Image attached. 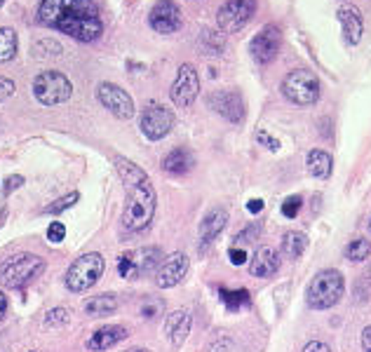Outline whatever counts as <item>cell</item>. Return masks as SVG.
<instances>
[{"instance_id":"d6a6232c","label":"cell","mask_w":371,"mask_h":352,"mask_svg":"<svg viewBox=\"0 0 371 352\" xmlns=\"http://www.w3.org/2000/svg\"><path fill=\"white\" fill-rule=\"evenodd\" d=\"M63 237H66V226H63L61 221L50 223V228H47V239H50L52 244H59V242H63Z\"/></svg>"},{"instance_id":"603a6c76","label":"cell","mask_w":371,"mask_h":352,"mask_svg":"<svg viewBox=\"0 0 371 352\" xmlns=\"http://www.w3.org/2000/svg\"><path fill=\"white\" fill-rule=\"evenodd\" d=\"M305 165H308V172L315 176V179H329L334 170V157L327 153V150H310L308 157H305Z\"/></svg>"},{"instance_id":"5b68a950","label":"cell","mask_w":371,"mask_h":352,"mask_svg":"<svg viewBox=\"0 0 371 352\" xmlns=\"http://www.w3.org/2000/svg\"><path fill=\"white\" fill-rule=\"evenodd\" d=\"M103 270H106V261H103L101 254L90 252V254H83L80 259H76L71 263V268L66 270V289L73 291V294H83L87 289L99 282L103 277Z\"/></svg>"},{"instance_id":"2e32d148","label":"cell","mask_w":371,"mask_h":352,"mask_svg":"<svg viewBox=\"0 0 371 352\" xmlns=\"http://www.w3.org/2000/svg\"><path fill=\"white\" fill-rule=\"evenodd\" d=\"M186 273H188V256L176 252L172 256H167L163 266L158 268L156 284L160 289H172V286H176L186 277Z\"/></svg>"},{"instance_id":"ab89813d","label":"cell","mask_w":371,"mask_h":352,"mask_svg":"<svg viewBox=\"0 0 371 352\" xmlns=\"http://www.w3.org/2000/svg\"><path fill=\"white\" fill-rule=\"evenodd\" d=\"M261 209H263V200L256 197V200H249V202H247V212L249 214H261Z\"/></svg>"},{"instance_id":"1f68e13d","label":"cell","mask_w":371,"mask_h":352,"mask_svg":"<svg viewBox=\"0 0 371 352\" xmlns=\"http://www.w3.org/2000/svg\"><path fill=\"white\" fill-rule=\"evenodd\" d=\"M68 319H71V315H68L66 308H54L45 315V324L47 326H63V324H68Z\"/></svg>"},{"instance_id":"8992f818","label":"cell","mask_w":371,"mask_h":352,"mask_svg":"<svg viewBox=\"0 0 371 352\" xmlns=\"http://www.w3.org/2000/svg\"><path fill=\"white\" fill-rule=\"evenodd\" d=\"M320 92H322L320 80L308 68L292 71V73H287L285 80H282V94L294 106H303V108L312 106V103H317Z\"/></svg>"},{"instance_id":"30bf717a","label":"cell","mask_w":371,"mask_h":352,"mask_svg":"<svg viewBox=\"0 0 371 352\" xmlns=\"http://www.w3.org/2000/svg\"><path fill=\"white\" fill-rule=\"evenodd\" d=\"M200 92V78L198 71L190 66V63H181L179 71H176V78L172 83V90H169V97L176 108H190L193 101L198 99Z\"/></svg>"},{"instance_id":"7bdbcfd3","label":"cell","mask_w":371,"mask_h":352,"mask_svg":"<svg viewBox=\"0 0 371 352\" xmlns=\"http://www.w3.org/2000/svg\"><path fill=\"white\" fill-rule=\"evenodd\" d=\"M5 313H7V299H5V294L0 291V322H3Z\"/></svg>"},{"instance_id":"5bb4252c","label":"cell","mask_w":371,"mask_h":352,"mask_svg":"<svg viewBox=\"0 0 371 352\" xmlns=\"http://www.w3.org/2000/svg\"><path fill=\"white\" fill-rule=\"evenodd\" d=\"M148 24L158 33H176L181 29V10L174 0H158L148 12Z\"/></svg>"},{"instance_id":"52a82bcc","label":"cell","mask_w":371,"mask_h":352,"mask_svg":"<svg viewBox=\"0 0 371 352\" xmlns=\"http://www.w3.org/2000/svg\"><path fill=\"white\" fill-rule=\"evenodd\" d=\"M71 94H73V85L59 71H43L34 78V97L43 106H59L71 99Z\"/></svg>"},{"instance_id":"ee69618b","label":"cell","mask_w":371,"mask_h":352,"mask_svg":"<svg viewBox=\"0 0 371 352\" xmlns=\"http://www.w3.org/2000/svg\"><path fill=\"white\" fill-rule=\"evenodd\" d=\"M125 352H151V350H146V348H132V350H125Z\"/></svg>"},{"instance_id":"f6af8a7d","label":"cell","mask_w":371,"mask_h":352,"mask_svg":"<svg viewBox=\"0 0 371 352\" xmlns=\"http://www.w3.org/2000/svg\"><path fill=\"white\" fill-rule=\"evenodd\" d=\"M3 3H5V0H0V5H3Z\"/></svg>"},{"instance_id":"e575fe53","label":"cell","mask_w":371,"mask_h":352,"mask_svg":"<svg viewBox=\"0 0 371 352\" xmlns=\"http://www.w3.org/2000/svg\"><path fill=\"white\" fill-rule=\"evenodd\" d=\"M14 90H17V85H14L10 78L0 76V103H3L5 99H10L12 94H14Z\"/></svg>"},{"instance_id":"44dd1931","label":"cell","mask_w":371,"mask_h":352,"mask_svg":"<svg viewBox=\"0 0 371 352\" xmlns=\"http://www.w3.org/2000/svg\"><path fill=\"white\" fill-rule=\"evenodd\" d=\"M338 21H341L343 26L345 40H348L350 45H357L362 40V33H365V21H362V14L357 7L343 5L341 10H338Z\"/></svg>"},{"instance_id":"d4e9b609","label":"cell","mask_w":371,"mask_h":352,"mask_svg":"<svg viewBox=\"0 0 371 352\" xmlns=\"http://www.w3.org/2000/svg\"><path fill=\"white\" fill-rule=\"evenodd\" d=\"M305 247H308V237H305L301 230H292V233L282 237V254H285V259H292V261L301 259Z\"/></svg>"},{"instance_id":"836d02e7","label":"cell","mask_w":371,"mask_h":352,"mask_svg":"<svg viewBox=\"0 0 371 352\" xmlns=\"http://www.w3.org/2000/svg\"><path fill=\"white\" fill-rule=\"evenodd\" d=\"M256 141H259L261 146H265L268 150H278V148H280V141H278L275 137H270V134L265 132V130H259V132H256Z\"/></svg>"},{"instance_id":"ffe728a7","label":"cell","mask_w":371,"mask_h":352,"mask_svg":"<svg viewBox=\"0 0 371 352\" xmlns=\"http://www.w3.org/2000/svg\"><path fill=\"white\" fill-rule=\"evenodd\" d=\"M127 329L125 326H101L99 331H94L90 338H87V350L92 352H103V350H111L113 346H118L120 341L127 338Z\"/></svg>"},{"instance_id":"d6986e66","label":"cell","mask_w":371,"mask_h":352,"mask_svg":"<svg viewBox=\"0 0 371 352\" xmlns=\"http://www.w3.org/2000/svg\"><path fill=\"white\" fill-rule=\"evenodd\" d=\"M280 270V254L275 249H270V247H261V249H256L252 263H249V273L252 277H273Z\"/></svg>"},{"instance_id":"e0dca14e","label":"cell","mask_w":371,"mask_h":352,"mask_svg":"<svg viewBox=\"0 0 371 352\" xmlns=\"http://www.w3.org/2000/svg\"><path fill=\"white\" fill-rule=\"evenodd\" d=\"M225 223H228V212H225L223 207H214V209L205 216L203 223H200V244H198L200 254H205L209 247L214 244V239L221 235Z\"/></svg>"},{"instance_id":"74e56055","label":"cell","mask_w":371,"mask_h":352,"mask_svg":"<svg viewBox=\"0 0 371 352\" xmlns=\"http://www.w3.org/2000/svg\"><path fill=\"white\" fill-rule=\"evenodd\" d=\"M303 352H332V348H329L327 343H322V341H310L308 346L303 348Z\"/></svg>"},{"instance_id":"7402d4cb","label":"cell","mask_w":371,"mask_h":352,"mask_svg":"<svg viewBox=\"0 0 371 352\" xmlns=\"http://www.w3.org/2000/svg\"><path fill=\"white\" fill-rule=\"evenodd\" d=\"M193 165H195V157H193L188 148H174L172 153H167L163 160V170L172 176H181L186 172H190Z\"/></svg>"},{"instance_id":"b9f144b4","label":"cell","mask_w":371,"mask_h":352,"mask_svg":"<svg viewBox=\"0 0 371 352\" xmlns=\"http://www.w3.org/2000/svg\"><path fill=\"white\" fill-rule=\"evenodd\" d=\"M230 350V341L228 338H221V343H214L212 352H228Z\"/></svg>"},{"instance_id":"f546056e","label":"cell","mask_w":371,"mask_h":352,"mask_svg":"<svg viewBox=\"0 0 371 352\" xmlns=\"http://www.w3.org/2000/svg\"><path fill=\"white\" fill-rule=\"evenodd\" d=\"M78 197H80L78 193H68V195H63L59 200H54L50 207H45V214H61V212H66V209H71V207L78 202Z\"/></svg>"},{"instance_id":"ba28073f","label":"cell","mask_w":371,"mask_h":352,"mask_svg":"<svg viewBox=\"0 0 371 352\" xmlns=\"http://www.w3.org/2000/svg\"><path fill=\"white\" fill-rule=\"evenodd\" d=\"M163 266V249L160 247H141L130 254H123L118 261V273L125 279H136L151 275L153 270Z\"/></svg>"},{"instance_id":"bcb514c9","label":"cell","mask_w":371,"mask_h":352,"mask_svg":"<svg viewBox=\"0 0 371 352\" xmlns=\"http://www.w3.org/2000/svg\"><path fill=\"white\" fill-rule=\"evenodd\" d=\"M31 352H36V350H31Z\"/></svg>"},{"instance_id":"7a4b0ae2","label":"cell","mask_w":371,"mask_h":352,"mask_svg":"<svg viewBox=\"0 0 371 352\" xmlns=\"http://www.w3.org/2000/svg\"><path fill=\"white\" fill-rule=\"evenodd\" d=\"M116 170L127 195L123 209V226L127 230H132V233H141V230H146L151 226L153 216H156V207H158L156 188H153L148 174L139 165H134L132 160L116 155Z\"/></svg>"},{"instance_id":"9c48e42d","label":"cell","mask_w":371,"mask_h":352,"mask_svg":"<svg viewBox=\"0 0 371 352\" xmlns=\"http://www.w3.org/2000/svg\"><path fill=\"white\" fill-rule=\"evenodd\" d=\"M174 123H176L174 110L169 106H165V103L153 101V103H148L146 108H143L139 127H141V132H143V137L146 139L160 141L174 130Z\"/></svg>"},{"instance_id":"4fadbf2b","label":"cell","mask_w":371,"mask_h":352,"mask_svg":"<svg viewBox=\"0 0 371 352\" xmlns=\"http://www.w3.org/2000/svg\"><path fill=\"white\" fill-rule=\"evenodd\" d=\"M280 47H282V31H280V26H278V24H265L259 33L254 36L252 45H249V50H252L254 61L270 63L273 59L278 57Z\"/></svg>"},{"instance_id":"7c38bea8","label":"cell","mask_w":371,"mask_h":352,"mask_svg":"<svg viewBox=\"0 0 371 352\" xmlns=\"http://www.w3.org/2000/svg\"><path fill=\"white\" fill-rule=\"evenodd\" d=\"M96 99H99V103L108 110V113H113L120 120L134 118V101L123 87H118L113 83H101L96 87Z\"/></svg>"},{"instance_id":"60d3db41","label":"cell","mask_w":371,"mask_h":352,"mask_svg":"<svg viewBox=\"0 0 371 352\" xmlns=\"http://www.w3.org/2000/svg\"><path fill=\"white\" fill-rule=\"evenodd\" d=\"M362 352H371V326L362 331Z\"/></svg>"},{"instance_id":"d590c367","label":"cell","mask_w":371,"mask_h":352,"mask_svg":"<svg viewBox=\"0 0 371 352\" xmlns=\"http://www.w3.org/2000/svg\"><path fill=\"white\" fill-rule=\"evenodd\" d=\"M256 235H259V228H256V226H249V228H245V230H242V233L235 237V242H238V244H247V242H252V239H254Z\"/></svg>"},{"instance_id":"6da1fadb","label":"cell","mask_w":371,"mask_h":352,"mask_svg":"<svg viewBox=\"0 0 371 352\" xmlns=\"http://www.w3.org/2000/svg\"><path fill=\"white\" fill-rule=\"evenodd\" d=\"M38 21L80 43H94L103 31L94 0H40Z\"/></svg>"},{"instance_id":"277c9868","label":"cell","mask_w":371,"mask_h":352,"mask_svg":"<svg viewBox=\"0 0 371 352\" xmlns=\"http://www.w3.org/2000/svg\"><path fill=\"white\" fill-rule=\"evenodd\" d=\"M43 273H45V259L24 252V254L10 256V259L3 263V268H0V282H3L7 289H24V286L31 284Z\"/></svg>"},{"instance_id":"ac0fdd59","label":"cell","mask_w":371,"mask_h":352,"mask_svg":"<svg viewBox=\"0 0 371 352\" xmlns=\"http://www.w3.org/2000/svg\"><path fill=\"white\" fill-rule=\"evenodd\" d=\"M190 326H193V317H190L188 310H176V313L167 315L165 333H167L169 343H172L174 348H181L186 343V338H188Z\"/></svg>"},{"instance_id":"8d00e7d4","label":"cell","mask_w":371,"mask_h":352,"mask_svg":"<svg viewBox=\"0 0 371 352\" xmlns=\"http://www.w3.org/2000/svg\"><path fill=\"white\" fill-rule=\"evenodd\" d=\"M228 256H230V263H233V266H242V263H247V259H249L247 252L242 249V247H233Z\"/></svg>"},{"instance_id":"3957f363","label":"cell","mask_w":371,"mask_h":352,"mask_svg":"<svg viewBox=\"0 0 371 352\" xmlns=\"http://www.w3.org/2000/svg\"><path fill=\"white\" fill-rule=\"evenodd\" d=\"M343 291H345L343 275L334 268H325L310 279L305 301H308V306L312 310H329L343 299Z\"/></svg>"},{"instance_id":"cb8c5ba5","label":"cell","mask_w":371,"mask_h":352,"mask_svg":"<svg viewBox=\"0 0 371 352\" xmlns=\"http://www.w3.org/2000/svg\"><path fill=\"white\" fill-rule=\"evenodd\" d=\"M118 310V296L116 294H101L94 296L85 303V313L92 317H108Z\"/></svg>"},{"instance_id":"f1b7e54d","label":"cell","mask_w":371,"mask_h":352,"mask_svg":"<svg viewBox=\"0 0 371 352\" xmlns=\"http://www.w3.org/2000/svg\"><path fill=\"white\" fill-rule=\"evenodd\" d=\"M141 315L146 319H156L165 313V301L163 299H156V296H146V299L141 301Z\"/></svg>"},{"instance_id":"4dcf8cb0","label":"cell","mask_w":371,"mask_h":352,"mask_svg":"<svg viewBox=\"0 0 371 352\" xmlns=\"http://www.w3.org/2000/svg\"><path fill=\"white\" fill-rule=\"evenodd\" d=\"M301 205H303L301 195H292V197H287L285 202H282V216H285V219H296L298 212H301Z\"/></svg>"},{"instance_id":"f35d334b","label":"cell","mask_w":371,"mask_h":352,"mask_svg":"<svg viewBox=\"0 0 371 352\" xmlns=\"http://www.w3.org/2000/svg\"><path fill=\"white\" fill-rule=\"evenodd\" d=\"M24 183V176H10V179L5 181V193H12V190H17Z\"/></svg>"},{"instance_id":"484cf974","label":"cell","mask_w":371,"mask_h":352,"mask_svg":"<svg viewBox=\"0 0 371 352\" xmlns=\"http://www.w3.org/2000/svg\"><path fill=\"white\" fill-rule=\"evenodd\" d=\"M17 54V33L10 26L0 29V63L10 61Z\"/></svg>"},{"instance_id":"9a60e30c","label":"cell","mask_w":371,"mask_h":352,"mask_svg":"<svg viewBox=\"0 0 371 352\" xmlns=\"http://www.w3.org/2000/svg\"><path fill=\"white\" fill-rule=\"evenodd\" d=\"M209 106H212L216 113L223 115L228 123H242L245 120V99L235 90H219L214 94H209Z\"/></svg>"},{"instance_id":"4316f807","label":"cell","mask_w":371,"mask_h":352,"mask_svg":"<svg viewBox=\"0 0 371 352\" xmlns=\"http://www.w3.org/2000/svg\"><path fill=\"white\" fill-rule=\"evenodd\" d=\"M219 296L223 301V306L230 310V313H238L240 308L249 306V291L247 289H238V291H230V289H219Z\"/></svg>"},{"instance_id":"8fae6325","label":"cell","mask_w":371,"mask_h":352,"mask_svg":"<svg viewBox=\"0 0 371 352\" xmlns=\"http://www.w3.org/2000/svg\"><path fill=\"white\" fill-rule=\"evenodd\" d=\"M256 0H225L216 14V24L223 33H235L254 17Z\"/></svg>"},{"instance_id":"83f0119b","label":"cell","mask_w":371,"mask_h":352,"mask_svg":"<svg viewBox=\"0 0 371 352\" xmlns=\"http://www.w3.org/2000/svg\"><path fill=\"white\" fill-rule=\"evenodd\" d=\"M371 254V242L365 237H357L345 247V256L352 261V263H360V261H367Z\"/></svg>"}]
</instances>
